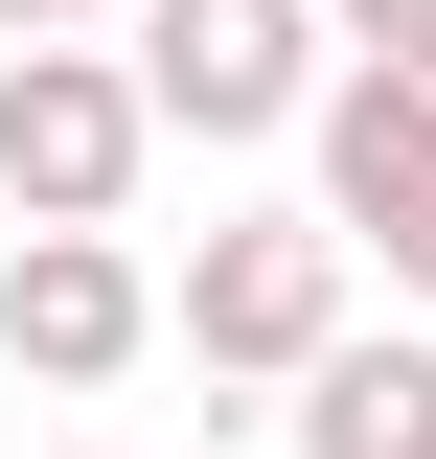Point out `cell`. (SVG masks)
<instances>
[{"label":"cell","instance_id":"7","mask_svg":"<svg viewBox=\"0 0 436 459\" xmlns=\"http://www.w3.org/2000/svg\"><path fill=\"white\" fill-rule=\"evenodd\" d=\"M322 23H344V69H414L436 92V0H322Z\"/></svg>","mask_w":436,"mask_h":459},{"label":"cell","instance_id":"5","mask_svg":"<svg viewBox=\"0 0 436 459\" xmlns=\"http://www.w3.org/2000/svg\"><path fill=\"white\" fill-rule=\"evenodd\" d=\"M138 344H161V276H138L115 230H23V253H0V368H23V391H115Z\"/></svg>","mask_w":436,"mask_h":459},{"label":"cell","instance_id":"3","mask_svg":"<svg viewBox=\"0 0 436 459\" xmlns=\"http://www.w3.org/2000/svg\"><path fill=\"white\" fill-rule=\"evenodd\" d=\"M161 161L138 47H0V230H115Z\"/></svg>","mask_w":436,"mask_h":459},{"label":"cell","instance_id":"2","mask_svg":"<svg viewBox=\"0 0 436 459\" xmlns=\"http://www.w3.org/2000/svg\"><path fill=\"white\" fill-rule=\"evenodd\" d=\"M115 47H138V92H161V138H207V161H253V138H299V115L344 92V23L322 0H138Z\"/></svg>","mask_w":436,"mask_h":459},{"label":"cell","instance_id":"6","mask_svg":"<svg viewBox=\"0 0 436 459\" xmlns=\"http://www.w3.org/2000/svg\"><path fill=\"white\" fill-rule=\"evenodd\" d=\"M275 437H299V459H436V322H344Z\"/></svg>","mask_w":436,"mask_h":459},{"label":"cell","instance_id":"8","mask_svg":"<svg viewBox=\"0 0 436 459\" xmlns=\"http://www.w3.org/2000/svg\"><path fill=\"white\" fill-rule=\"evenodd\" d=\"M138 0H0V47H115Z\"/></svg>","mask_w":436,"mask_h":459},{"label":"cell","instance_id":"1","mask_svg":"<svg viewBox=\"0 0 436 459\" xmlns=\"http://www.w3.org/2000/svg\"><path fill=\"white\" fill-rule=\"evenodd\" d=\"M344 322H368V253H344L322 207H230L207 253L161 276V344L207 368V391H299V368H322Z\"/></svg>","mask_w":436,"mask_h":459},{"label":"cell","instance_id":"4","mask_svg":"<svg viewBox=\"0 0 436 459\" xmlns=\"http://www.w3.org/2000/svg\"><path fill=\"white\" fill-rule=\"evenodd\" d=\"M299 161H322L299 207H322L390 299H436V92H414V69H344V92L299 115Z\"/></svg>","mask_w":436,"mask_h":459}]
</instances>
